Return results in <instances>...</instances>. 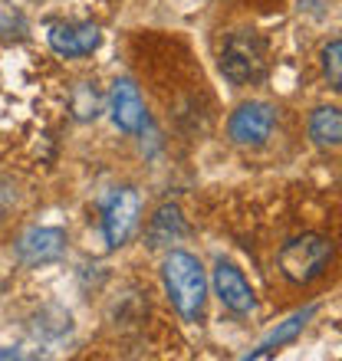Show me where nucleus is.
I'll return each mask as SVG.
<instances>
[{
    "instance_id": "7ed1b4c3",
    "label": "nucleus",
    "mask_w": 342,
    "mask_h": 361,
    "mask_svg": "<svg viewBox=\"0 0 342 361\" xmlns=\"http://www.w3.org/2000/svg\"><path fill=\"white\" fill-rule=\"evenodd\" d=\"M220 73L234 82V86H247L266 73V47L256 33H230L224 49H220Z\"/></svg>"
},
{
    "instance_id": "9d476101",
    "label": "nucleus",
    "mask_w": 342,
    "mask_h": 361,
    "mask_svg": "<svg viewBox=\"0 0 342 361\" xmlns=\"http://www.w3.org/2000/svg\"><path fill=\"white\" fill-rule=\"evenodd\" d=\"M313 315H316V305H306V309H300V312H293V315H290V319H286V322H280V325H276L273 332L266 335V338H264V342H260V345H256L254 352H250V355H244V358H247V361L266 358V355L280 352L283 345L296 342V338H300V332H303V329H306V322H309Z\"/></svg>"
},
{
    "instance_id": "ddd939ff",
    "label": "nucleus",
    "mask_w": 342,
    "mask_h": 361,
    "mask_svg": "<svg viewBox=\"0 0 342 361\" xmlns=\"http://www.w3.org/2000/svg\"><path fill=\"white\" fill-rule=\"evenodd\" d=\"M323 73H326V79H329V86L339 92L342 89V39L326 43V49H323Z\"/></svg>"
},
{
    "instance_id": "0eeeda50",
    "label": "nucleus",
    "mask_w": 342,
    "mask_h": 361,
    "mask_svg": "<svg viewBox=\"0 0 342 361\" xmlns=\"http://www.w3.org/2000/svg\"><path fill=\"white\" fill-rule=\"evenodd\" d=\"M47 39H49V47H53V53H59V56H66V59H76V56L95 53L99 43H102V33L89 20L86 23H53Z\"/></svg>"
},
{
    "instance_id": "f03ea898",
    "label": "nucleus",
    "mask_w": 342,
    "mask_h": 361,
    "mask_svg": "<svg viewBox=\"0 0 342 361\" xmlns=\"http://www.w3.org/2000/svg\"><path fill=\"white\" fill-rule=\"evenodd\" d=\"M336 257V243L333 237H323V233H303V237L286 240L280 253H276V263H280V273L296 286H306L319 279V276L329 269Z\"/></svg>"
},
{
    "instance_id": "9b49d317",
    "label": "nucleus",
    "mask_w": 342,
    "mask_h": 361,
    "mask_svg": "<svg viewBox=\"0 0 342 361\" xmlns=\"http://www.w3.org/2000/svg\"><path fill=\"white\" fill-rule=\"evenodd\" d=\"M178 237H184V217L175 204H162L148 224V247H165V243H175Z\"/></svg>"
},
{
    "instance_id": "4468645a",
    "label": "nucleus",
    "mask_w": 342,
    "mask_h": 361,
    "mask_svg": "<svg viewBox=\"0 0 342 361\" xmlns=\"http://www.w3.org/2000/svg\"><path fill=\"white\" fill-rule=\"evenodd\" d=\"M13 197H17V194H13V190H10L7 184H4V190H0V214L7 210V204H10V200H13Z\"/></svg>"
},
{
    "instance_id": "6e6552de",
    "label": "nucleus",
    "mask_w": 342,
    "mask_h": 361,
    "mask_svg": "<svg viewBox=\"0 0 342 361\" xmlns=\"http://www.w3.org/2000/svg\"><path fill=\"white\" fill-rule=\"evenodd\" d=\"M66 250V230L59 227H30L23 237L17 240V257L27 267H43L63 257Z\"/></svg>"
},
{
    "instance_id": "1a4fd4ad",
    "label": "nucleus",
    "mask_w": 342,
    "mask_h": 361,
    "mask_svg": "<svg viewBox=\"0 0 342 361\" xmlns=\"http://www.w3.org/2000/svg\"><path fill=\"white\" fill-rule=\"evenodd\" d=\"M109 112H112L115 128H122L125 135H135L145 128V102H142L138 86H135L132 79H115L112 82Z\"/></svg>"
},
{
    "instance_id": "f257e3e1",
    "label": "nucleus",
    "mask_w": 342,
    "mask_h": 361,
    "mask_svg": "<svg viewBox=\"0 0 342 361\" xmlns=\"http://www.w3.org/2000/svg\"><path fill=\"white\" fill-rule=\"evenodd\" d=\"M162 279L171 305L178 309L181 319L198 322L204 315V299H208V276H204L201 259L188 250H171L162 263Z\"/></svg>"
},
{
    "instance_id": "2eb2a0df",
    "label": "nucleus",
    "mask_w": 342,
    "mask_h": 361,
    "mask_svg": "<svg viewBox=\"0 0 342 361\" xmlns=\"http://www.w3.org/2000/svg\"><path fill=\"white\" fill-rule=\"evenodd\" d=\"M0 358H23V352H17V348H0Z\"/></svg>"
},
{
    "instance_id": "423d86ee",
    "label": "nucleus",
    "mask_w": 342,
    "mask_h": 361,
    "mask_svg": "<svg viewBox=\"0 0 342 361\" xmlns=\"http://www.w3.org/2000/svg\"><path fill=\"white\" fill-rule=\"evenodd\" d=\"M214 293L218 299L224 302V309H230L234 315H247L256 309V295L250 289L247 276L240 273L234 263H224L220 259L218 267H214Z\"/></svg>"
},
{
    "instance_id": "39448f33",
    "label": "nucleus",
    "mask_w": 342,
    "mask_h": 361,
    "mask_svg": "<svg viewBox=\"0 0 342 361\" xmlns=\"http://www.w3.org/2000/svg\"><path fill=\"white\" fill-rule=\"evenodd\" d=\"M276 125V109L266 102H244L237 105V112L230 115L228 132L237 145H250V148H260L266 145V138L273 135Z\"/></svg>"
},
{
    "instance_id": "20e7f679",
    "label": "nucleus",
    "mask_w": 342,
    "mask_h": 361,
    "mask_svg": "<svg viewBox=\"0 0 342 361\" xmlns=\"http://www.w3.org/2000/svg\"><path fill=\"white\" fill-rule=\"evenodd\" d=\"M138 214H142V200L138 190L132 188H119L112 197L105 200L102 207V233L109 247H122L125 240L135 233L138 227Z\"/></svg>"
},
{
    "instance_id": "f8f14e48",
    "label": "nucleus",
    "mask_w": 342,
    "mask_h": 361,
    "mask_svg": "<svg viewBox=\"0 0 342 361\" xmlns=\"http://www.w3.org/2000/svg\"><path fill=\"white\" fill-rule=\"evenodd\" d=\"M309 138L319 148H339L342 142V115L336 105H323L309 115Z\"/></svg>"
}]
</instances>
